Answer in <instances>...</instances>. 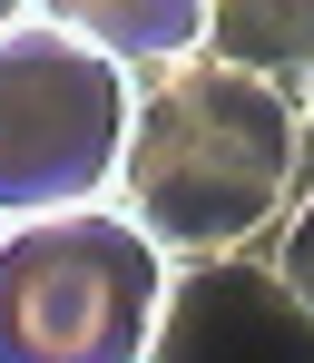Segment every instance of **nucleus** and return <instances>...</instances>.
I'll return each mask as SVG.
<instances>
[{"label": "nucleus", "mask_w": 314, "mask_h": 363, "mask_svg": "<svg viewBox=\"0 0 314 363\" xmlns=\"http://www.w3.org/2000/svg\"><path fill=\"white\" fill-rule=\"evenodd\" d=\"M295 167H305L295 89L196 50V60L138 69V108H128V147H118V186L108 196L177 265V255L255 245L295 206Z\"/></svg>", "instance_id": "f257e3e1"}, {"label": "nucleus", "mask_w": 314, "mask_h": 363, "mask_svg": "<svg viewBox=\"0 0 314 363\" xmlns=\"http://www.w3.org/2000/svg\"><path fill=\"white\" fill-rule=\"evenodd\" d=\"M167 245L128 206H50L0 226V363H147Z\"/></svg>", "instance_id": "f03ea898"}, {"label": "nucleus", "mask_w": 314, "mask_h": 363, "mask_svg": "<svg viewBox=\"0 0 314 363\" xmlns=\"http://www.w3.org/2000/svg\"><path fill=\"white\" fill-rule=\"evenodd\" d=\"M138 69L108 60L60 20H10L0 30V226L50 216V206H99L118 186Z\"/></svg>", "instance_id": "7ed1b4c3"}, {"label": "nucleus", "mask_w": 314, "mask_h": 363, "mask_svg": "<svg viewBox=\"0 0 314 363\" xmlns=\"http://www.w3.org/2000/svg\"><path fill=\"white\" fill-rule=\"evenodd\" d=\"M147 363H314V304L275 265H255L246 245L236 255H177Z\"/></svg>", "instance_id": "20e7f679"}, {"label": "nucleus", "mask_w": 314, "mask_h": 363, "mask_svg": "<svg viewBox=\"0 0 314 363\" xmlns=\"http://www.w3.org/2000/svg\"><path fill=\"white\" fill-rule=\"evenodd\" d=\"M30 10L60 20V30H79V40H99L128 69H167V60L206 50V10L216 0H30Z\"/></svg>", "instance_id": "39448f33"}, {"label": "nucleus", "mask_w": 314, "mask_h": 363, "mask_svg": "<svg viewBox=\"0 0 314 363\" xmlns=\"http://www.w3.org/2000/svg\"><path fill=\"white\" fill-rule=\"evenodd\" d=\"M206 50L236 69H265V79H295L314 69V0H216Z\"/></svg>", "instance_id": "423d86ee"}, {"label": "nucleus", "mask_w": 314, "mask_h": 363, "mask_svg": "<svg viewBox=\"0 0 314 363\" xmlns=\"http://www.w3.org/2000/svg\"><path fill=\"white\" fill-rule=\"evenodd\" d=\"M275 275H285V285L314 304V196H295V206H285V245H275Z\"/></svg>", "instance_id": "0eeeda50"}, {"label": "nucleus", "mask_w": 314, "mask_h": 363, "mask_svg": "<svg viewBox=\"0 0 314 363\" xmlns=\"http://www.w3.org/2000/svg\"><path fill=\"white\" fill-rule=\"evenodd\" d=\"M295 118H305V138H314V69H295Z\"/></svg>", "instance_id": "6e6552de"}, {"label": "nucleus", "mask_w": 314, "mask_h": 363, "mask_svg": "<svg viewBox=\"0 0 314 363\" xmlns=\"http://www.w3.org/2000/svg\"><path fill=\"white\" fill-rule=\"evenodd\" d=\"M10 20H30V0H0V30H10Z\"/></svg>", "instance_id": "1a4fd4ad"}]
</instances>
